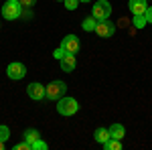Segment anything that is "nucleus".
I'll list each match as a JSON object with an SVG mask.
<instances>
[{"instance_id":"nucleus-1","label":"nucleus","mask_w":152,"mask_h":150,"mask_svg":"<svg viewBox=\"0 0 152 150\" xmlns=\"http://www.w3.org/2000/svg\"><path fill=\"white\" fill-rule=\"evenodd\" d=\"M23 14V6L18 0H6L4 6H2V16L6 20H16L18 16Z\"/></svg>"},{"instance_id":"nucleus-2","label":"nucleus","mask_w":152,"mask_h":150,"mask_svg":"<svg viewBox=\"0 0 152 150\" xmlns=\"http://www.w3.org/2000/svg\"><path fill=\"white\" fill-rule=\"evenodd\" d=\"M65 91H67V83L65 81H61V79H57V81H51L47 85V100H61L63 95H65Z\"/></svg>"},{"instance_id":"nucleus-3","label":"nucleus","mask_w":152,"mask_h":150,"mask_svg":"<svg viewBox=\"0 0 152 150\" xmlns=\"http://www.w3.org/2000/svg\"><path fill=\"white\" fill-rule=\"evenodd\" d=\"M77 110H79L77 100H73V97H61V100H57V112L61 116H73Z\"/></svg>"},{"instance_id":"nucleus-4","label":"nucleus","mask_w":152,"mask_h":150,"mask_svg":"<svg viewBox=\"0 0 152 150\" xmlns=\"http://www.w3.org/2000/svg\"><path fill=\"white\" fill-rule=\"evenodd\" d=\"M110 14H112V4L107 0H99V2H95L94 6H91V16H95L97 20L110 18Z\"/></svg>"},{"instance_id":"nucleus-5","label":"nucleus","mask_w":152,"mask_h":150,"mask_svg":"<svg viewBox=\"0 0 152 150\" xmlns=\"http://www.w3.org/2000/svg\"><path fill=\"white\" fill-rule=\"evenodd\" d=\"M95 33L102 37V39H110V37H114V33H116V24L110 23L107 18H105V20H97Z\"/></svg>"},{"instance_id":"nucleus-6","label":"nucleus","mask_w":152,"mask_h":150,"mask_svg":"<svg viewBox=\"0 0 152 150\" xmlns=\"http://www.w3.org/2000/svg\"><path fill=\"white\" fill-rule=\"evenodd\" d=\"M6 75H8L10 79L18 81V79H23L24 75H26V67H24L23 63H18V61H14V63H10V65L6 67Z\"/></svg>"},{"instance_id":"nucleus-7","label":"nucleus","mask_w":152,"mask_h":150,"mask_svg":"<svg viewBox=\"0 0 152 150\" xmlns=\"http://www.w3.org/2000/svg\"><path fill=\"white\" fill-rule=\"evenodd\" d=\"M26 93H28V97H31V100L41 102V100L47 95V85H41V83H28Z\"/></svg>"},{"instance_id":"nucleus-8","label":"nucleus","mask_w":152,"mask_h":150,"mask_svg":"<svg viewBox=\"0 0 152 150\" xmlns=\"http://www.w3.org/2000/svg\"><path fill=\"white\" fill-rule=\"evenodd\" d=\"M61 47L65 49V53H71V55H75L77 51H79V39L75 35H67L63 41H61Z\"/></svg>"},{"instance_id":"nucleus-9","label":"nucleus","mask_w":152,"mask_h":150,"mask_svg":"<svg viewBox=\"0 0 152 150\" xmlns=\"http://www.w3.org/2000/svg\"><path fill=\"white\" fill-rule=\"evenodd\" d=\"M128 8L132 14H144L146 8H148V4H146V0H130Z\"/></svg>"},{"instance_id":"nucleus-10","label":"nucleus","mask_w":152,"mask_h":150,"mask_svg":"<svg viewBox=\"0 0 152 150\" xmlns=\"http://www.w3.org/2000/svg\"><path fill=\"white\" fill-rule=\"evenodd\" d=\"M75 65H77V61H75V55H71V53H67L65 57L61 59V71L71 73V71L75 69Z\"/></svg>"},{"instance_id":"nucleus-11","label":"nucleus","mask_w":152,"mask_h":150,"mask_svg":"<svg viewBox=\"0 0 152 150\" xmlns=\"http://www.w3.org/2000/svg\"><path fill=\"white\" fill-rule=\"evenodd\" d=\"M107 130H110V136L116 138V140H122V138H124V134H126V130H124L122 124H112Z\"/></svg>"},{"instance_id":"nucleus-12","label":"nucleus","mask_w":152,"mask_h":150,"mask_svg":"<svg viewBox=\"0 0 152 150\" xmlns=\"http://www.w3.org/2000/svg\"><path fill=\"white\" fill-rule=\"evenodd\" d=\"M94 138H95V142L105 144L112 136H110V130H105V128H97V130H95V134H94Z\"/></svg>"},{"instance_id":"nucleus-13","label":"nucleus","mask_w":152,"mask_h":150,"mask_svg":"<svg viewBox=\"0 0 152 150\" xmlns=\"http://www.w3.org/2000/svg\"><path fill=\"white\" fill-rule=\"evenodd\" d=\"M41 138V134H39V130H35V128H28L26 132H24V140L33 146V142H37V140Z\"/></svg>"},{"instance_id":"nucleus-14","label":"nucleus","mask_w":152,"mask_h":150,"mask_svg":"<svg viewBox=\"0 0 152 150\" xmlns=\"http://www.w3.org/2000/svg\"><path fill=\"white\" fill-rule=\"evenodd\" d=\"M81 26H83V31H85V33L95 31V26H97V18H95V16H89V18H85V20L81 23Z\"/></svg>"},{"instance_id":"nucleus-15","label":"nucleus","mask_w":152,"mask_h":150,"mask_svg":"<svg viewBox=\"0 0 152 150\" xmlns=\"http://www.w3.org/2000/svg\"><path fill=\"white\" fill-rule=\"evenodd\" d=\"M132 24H134L136 29H144V26L148 24V20H146V16H144V14H134V18H132Z\"/></svg>"},{"instance_id":"nucleus-16","label":"nucleus","mask_w":152,"mask_h":150,"mask_svg":"<svg viewBox=\"0 0 152 150\" xmlns=\"http://www.w3.org/2000/svg\"><path fill=\"white\" fill-rule=\"evenodd\" d=\"M104 148H105V150H122V140L110 138V140L104 144Z\"/></svg>"},{"instance_id":"nucleus-17","label":"nucleus","mask_w":152,"mask_h":150,"mask_svg":"<svg viewBox=\"0 0 152 150\" xmlns=\"http://www.w3.org/2000/svg\"><path fill=\"white\" fill-rule=\"evenodd\" d=\"M8 138H10V130H8V126H4V124H2V126H0V140H2V142H6Z\"/></svg>"},{"instance_id":"nucleus-18","label":"nucleus","mask_w":152,"mask_h":150,"mask_svg":"<svg viewBox=\"0 0 152 150\" xmlns=\"http://www.w3.org/2000/svg\"><path fill=\"white\" fill-rule=\"evenodd\" d=\"M49 146H47V142H43V140L39 138L37 142H33V146H31V150H47Z\"/></svg>"},{"instance_id":"nucleus-19","label":"nucleus","mask_w":152,"mask_h":150,"mask_svg":"<svg viewBox=\"0 0 152 150\" xmlns=\"http://www.w3.org/2000/svg\"><path fill=\"white\" fill-rule=\"evenodd\" d=\"M63 2H65V8L67 10H75L77 4H79V0H63Z\"/></svg>"},{"instance_id":"nucleus-20","label":"nucleus","mask_w":152,"mask_h":150,"mask_svg":"<svg viewBox=\"0 0 152 150\" xmlns=\"http://www.w3.org/2000/svg\"><path fill=\"white\" fill-rule=\"evenodd\" d=\"M65 55H67V53H65V49H63V47H59V49H55V51H53V57L59 59V61L65 57Z\"/></svg>"},{"instance_id":"nucleus-21","label":"nucleus","mask_w":152,"mask_h":150,"mask_svg":"<svg viewBox=\"0 0 152 150\" xmlns=\"http://www.w3.org/2000/svg\"><path fill=\"white\" fill-rule=\"evenodd\" d=\"M18 2H20L23 8H33V6L37 4V0H18Z\"/></svg>"},{"instance_id":"nucleus-22","label":"nucleus","mask_w":152,"mask_h":150,"mask_svg":"<svg viewBox=\"0 0 152 150\" xmlns=\"http://www.w3.org/2000/svg\"><path fill=\"white\" fill-rule=\"evenodd\" d=\"M14 148H16V150H31V144H28V142L24 140V142H18V144H16Z\"/></svg>"},{"instance_id":"nucleus-23","label":"nucleus","mask_w":152,"mask_h":150,"mask_svg":"<svg viewBox=\"0 0 152 150\" xmlns=\"http://www.w3.org/2000/svg\"><path fill=\"white\" fill-rule=\"evenodd\" d=\"M144 16H146V20H148V23H152V6H148V8H146Z\"/></svg>"},{"instance_id":"nucleus-24","label":"nucleus","mask_w":152,"mask_h":150,"mask_svg":"<svg viewBox=\"0 0 152 150\" xmlns=\"http://www.w3.org/2000/svg\"><path fill=\"white\" fill-rule=\"evenodd\" d=\"M118 23H120V26H126V24H128L130 20H128V18H120V20H118Z\"/></svg>"},{"instance_id":"nucleus-25","label":"nucleus","mask_w":152,"mask_h":150,"mask_svg":"<svg viewBox=\"0 0 152 150\" xmlns=\"http://www.w3.org/2000/svg\"><path fill=\"white\" fill-rule=\"evenodd\" d=\"M4 144H6V142H2V140H0V150L4 148Z\"/></svg>"},{"instance_id":"nucleus-26","label":"nucleus","mask_w":152,"mask_h":150,"mask_svg":"<svg viewBox=\"0 0 152 150\" xmlns=\"http://www.w3.org/2000/svg\"><path fill=\"white\" fill-rule=\"evenodd\" d=\"M79 2H89V0H79Z\"/></svg>"}]
</instances>
